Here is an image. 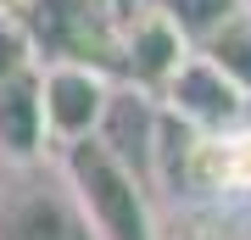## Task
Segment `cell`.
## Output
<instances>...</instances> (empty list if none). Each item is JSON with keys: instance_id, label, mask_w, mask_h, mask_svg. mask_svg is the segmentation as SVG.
I'll return each instance as SVG.
<instances>
[{"instance_id": "cell-1", "label": "cell", "mask_w": 251, "mask_h": 240, "mask_svg": "<svg viewBox=\"0 0 251 240\" xmlns=\"http://www.w3.org/2000/svg\"><path fill=\"white\" fill-rule=\"evenodd\" d=\"M56 168H62L73 201H78L84 223L95 240H156V213H151V190L145 179H134L106 151L100 134L56 145Z\"/></svg>"}, {"instance_id": "cell-2", "label": "cell", "mask_w": 251, "mask_h": 240, "mask_svg": "<svg viewBox=\"0 0 251 240\" xmlns=\"http://www.w3.org/2000/svg\"><path fill=\"white\" fill-rule=\"evenodd\" d=\"M0 240H95V235L73 201L62 168L45 173L39 162H23L0 185Z\"/></svg>"}, {"instance_id": "cell-3", "label": "cell", "mask_w": 251, "mask_h": 240, "mask_svg": "<svg viewBox=\"0 0 251 240\" xmlns=\"http://www.w3.org/2000/svg\"><path fill=\"white\" fill-rule=\"evenodd\" d=\"M112 73L90 62H39V107H45L50 145L84 140L100 129V112L112 101Z\"/></svg>"}, {"instance_id": "cell-4", "label": "cell", "mask_w": 251, "mask_h": 240, "mask_svg": "<svg viewBox=\"0 0 251 240\" xmlns=\"http://www.w3.org/2000/svg\"><path fill=\"white\" fill-rule=\"evenodd\" d=\"M184 56H190V39L162 17L151 0H134L123 11V28H117V79L162 95V84L173 79V67Z\"/></svg>"}, {"instance_id": "cell-5", "label": "cell", "mask_w": 251, "mask_h": 240, "mask_svg": "<svg viewBox=\"0 0 251 240\" xmlns=\"http://www.w3.org/2000/svg\"><path fill=\"white\" fill-rule=\"evenodd\" d=\"M156 101H162V112H173L179 123L201 129V134L206 129H234V123H246V112H251V101L206 62L196 45H190V56L173 67V79L162 84Z\"/></svg>"}, {"instance_id": "cell-6", "label": "cell", "mask_w": 251, "mask_h": 240, "mask_svg": "<svg viewBox=\"0 0 251 240\" xmlns=\"http://www.w3.org/2000/svg\"><path fill=\"white\" fill-rule=\"evenodd\" d=\"M95 134L106 140V151L123 162L134 179H145V190H156V134H162V101L151 95V89H140V84L117 79Z\"/></svg>"}, {"instance_id": "cell-7", "label": "cell", "mask_w": 251, "mask_h": 240, "mask_svg": "<svg viewBox=\"0 0 251 240\" xmlns=\"http://www.w3.org/2000/svg\"><path fill=\"white\" fill-rule=\"evenodd\" d=\"M50 134H45V107H39V62L17 73H0V162H45Z\"/></svg>"}, {"instance_id": "cell-8", "label": "cell", "mask_w": 251, "mask_h": 240, "mask_svg": "<svg viewBox=\"0 0 251 240\" xmlns=\"http://www.w3.org/2000/svg\"><path fill=\"white\" fill-rule=\"evenodd\" d=\"M196 51H201L206 62H212V67L251 101V6H246V0H240V6H234L201 45H196Z\"/></svg>"}, {"instance_id": "cell-9", "label": "cell", "mask_w": 251, "mask_h": 240, "mask_svg": "<svg viewBox=\"0 0 251 240\" xmlns=\"http://www.w3.org/2000/svg\"><path fill=\"white\" fill-rule=\"evenodd\" d=\"M151 6H156L162 17L173 23V28H179L190 45H201V39L212 34V28L224 23L234 6H240V0H151Z\"/></svg>"}, {"instance_id": "cell-10", "label": "cell", "mask_w": 251, "mask_h": 240, "mask_svg": "<svg viewBox=\"0 0 251 240\" xmlns=\"http://www.w3.org/2000/svg\"><path fill=\"white\" fill-rule=\"evenodd\" d=\"M28 11V0H0V17H23Z\"/></svg>"}, {"instance_id": "cell-11", "label": "cell", "mask_w": 251, "mask_h": 240, "mask_svg": "<svg viewBox=\"0 0 251 240\" xmlns=\"http://www.w3.org/2000/svg\"><path fill=\"white\" fill-rule=\"evenodd\" d=\"M190 240H234V235H224V229H206V235H190Z\"/></svg>"}, {"instance_id": "cell-12", "label": "cell", "mask_w": 251, "mask_h": 240, "mask_svg": "<svg viewBox=\"0 0 251 240\" xmlns=\"http://www.w3.org/2000/svg\"><path fill=\"white\" fill-rule=\"evenodd\" d=\"M117 6H123V11H128V6H134V0H117Z\"/></svg>"}, {"instance_id": "cell-13", "label": "cell", "mask_w": 251, "mask_h": 240, "mask_svg": "<svg viewBox=\"0 0 251 240\" xmlns=\"http://www.w3.org/2000/svg\"><path fill=\"white\" fill-rule=\"evenodd\" d=\"M246 6H251V0H246Z\"/></svg>"}]
</instances>
